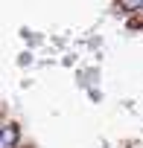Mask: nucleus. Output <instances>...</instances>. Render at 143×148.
Wrapping results in <instances>:
<instances>
[{"instance_id":"1","label":"nucleus","mask_w":143,"mask_h":148,"mask_svg":"<svg viewBox=\"0 0 143 148\" xmlns=\"http://www.w3.org/2000/svg\"><path fill=\"white\" fill-rule=\"evenodd\" d=\"M18 139H21L18 125H3V131H0V148H15Z\"/></svg>"},{"instance_id":"2","label":"nucleus","mask_w":143,"mask_h":148,"mask_svg":"<svg viewBox=\"0 0 143 148\" xmlns=\"http://www.w3.org/2000/svg\"><path fill=\"white\" fill-rule=\"evenodd\" d=\"M123 9H128V12H137V9H143V0H123Z\"/></svg>"}]
</instances>
